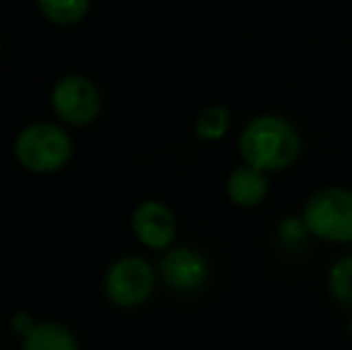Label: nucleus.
Masks as SVG:
<instances>
[{
	"mask_svg": "<svg viewBox=\"0 0 352 350\" xmlns=\"http://www.w3.org/2000/svg\"><path fill=\"white\" fill-rule=\"evenodd\" d=\"M72 137L53 122H32L14 140V159L29 173L48 175L65 168L72 159Z\"/></svg>",
	"mask_w": 352,
	"mask_h": 350,
	"instance_id": "2",
	"label": "nucleus"
},
{
	"mask_svg": "<svg viewBox=\"0 0 352 350\" xmlns=\"http://www.w3.org/2000/svg\"><path fill=\"white\" fill-rule=\"evenodd\" d=\"M22 350H82L77 336L60 322H36L24 336Z\"/></svg>",
	"mask_w": 352,
	"mask_h": 350,
	"instance_id": "9",
	"label": "nucleus"
},
{
	"mask_svg": "<svg viewBox=\"0 0 352 350\" xmlns=\"http://www.w3.org/2000/svg\"><path fill=\"white\" fill-rule=\"evenodd\" d=\"M226 195L240 209H254L269 195V177L264 171L252 168V166H240L226 180Z\"/></svg>",
	"mask_w": 352,
	"mask_h": 350,
	"instance_id": "8",
	"label": "nucleus"
},
{
	"mask_svg": "<svg viewBox=\"0 0 352 350\" xmlns=\"http://www.w3.org/2000/svg\"><path fill=\"white\" fill-rule=\"evenodd\" d=\"M302 223L311 235L329 243H352V190L329 185L307 199Z\"/></svg>",
	"mask_w": 352,
	"mask_h": 350,
	"instance_id": "3",
	"label": "nucleus"
},
{
	"mask_svg": "<svg viewBox=\"0 0 352 350\" xmlns=\"http://www.w3.org/2000/svg\"><path fill=\"white\" fill-rule=\"evenodd\" d=\"M53 113L72 127L94 122L101 113V91L89 77L65 75L53 85L51 91Z\"/></svg>",
	"mask_w": 352,
	"mask_h": 350,
	"instance_id": "5",
	"label": "nucleus"
},
{
	"mask_svg": "<svg viewBox=\"0 0 352 350\" xmlns=\"http://www.w3.org/2000/svg\"><path fill=\"white\" fill-rule=\"evenodd\" d=\"M36 327V322H34V317L29 312H17L12 317V331L14 333H19V336H27L29 331H32V329Z\"/></svg>",
	"mask_w": 352,
	"mask_h": 350,
	"instance_id": "13",
	"label": "nucleus"
},
{
	"mask_svg": "<svg viewBox=\"0 0 352 350\" xmlns=\"http://www.w3.org/2000/svg\"><path fill=\"white\" fill-rule=\"evenodd\" d=\"M329 288H331V295L336 298V303L352 309V254L350 257L338 259V262L331 266Z\"/></svg>",
	"mask_w": 352,
	"mask_h": 350,
	"instance_id": "12",
	"label": "nucleus"
},
{
	"mask_svg": "<svg viewBox=\"0 0 352 350\" xmlns=\"http://www.w3.org/2000/svg\"><path fill=\"white\" fill-rule=\"evenodd\" d=\"M240 156L247 166L264 173L285 171L300 159L302 137L287 118L276 113L256 116L240 132Z\"/></svg>",
	"mask_w": 352,
	"mask_h": 350,
	"instance_id": "1",
	"label": "nucleus"
},
{
	"mask_svg": "<svg viewBox=\"0 0 352 350\" xmlns=\"http://www.w3.org/2000/svg\"><path fill=\"white\" fill-rule=\"evenodd\" d=\"M132 233L148 250H170L177 235L175 214L158 199H146L132 211Z\"/></svg>",
	"mask_w": 352,
	"mask_h": 350,
	"instance_id": "7",
	"label": "nucleus"
},
{
	"mask_svg": "<svg viewBox=\"0 0 352 350\" xmlns=\"http://www.w3.org/2000/svg\"><path fill=\"white\" fill-rule=\"evenodd\" d=\"M36 5L48 22L72 27L87 17L91 0H36Z\"/></svg>",
	"mask_w": 352,
	"mask_h": 350,
	"instance_id": "10",
	"label": "nucleus"
},
{
	"mask_svg": "<svg viewBox=\"0 0 352 350\" xmlns=\"http://www.w3.org/2000/svg\"><path fill=\"white\" fill-rule=\"evenodd\" d=\"M158 276L173 293L190 295L209 283V262L192 248H170L158 262Z\"/></svg>",
	"mask_w": 352,
	"mask_h": 350,
	"instance_id": "6",
	"label": "nucleus"
},
{
	"mask_svg": "<svg viewBox=\"0 0 352 350\" xmlns=\"http://www.w3.org/2000/svg\"><path fill=\"white\" fill-rule=\"evenodd\" d=\"M230 111L226 106H209L199 113L195 122V135L204 142H216L221 137H226V132L230 130Z\"/></svg>",
	"mask_w": 352,
	"mask_h": 350,
	"instance_id": "11",
	"label": "nucleus"
},
{
	"mask_svg": "<svg viewBox=\"0 0 352 350\" xmlns=\"http://www.w3.org/2000/svg\"><path fill=\"white\" fill-rule=\"evenodd\" d=\"M156 285V271L144 257H122L111 264L103 278L106 298L118 307H140L146 303Z\"/></svg>",
	"mask_w": 352,
	"mask_h": 350,
	"instance_id": "4",
	"label": "nucleus"
}]
</instances>
